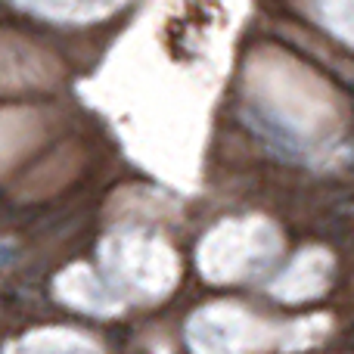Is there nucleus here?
<instances>
[{
  "mask_svg": "<svg viewBox=\"0 0 354 354\" xmlns=\"http://www.w3.org/2000/svg\"><path fill=\"white\" fill-rule=\"evenodd\" d=\"M12 3L53 22H97L122 10L128 0H12Z\"/></svg>",
  "mask_w": 354,
  "mask_h": 354,
  "instance_id": "f257e3e1",
  "label": "nucleus"
},
{
  "mask_svg": "<svg viewBox=\"0 0 354 354\" xmlns=\"http://www.w3.org/2000/svg\"><path fill=\"white\" fill-rule=\"evenodd\" d=\"M314 19L326 31L354 47V0H311Z\"/></svg>",
  "mask_w": 354,
  "mask_h": 354,
  "instance_id": "f03ea898",
  "label": "nucleus"
}]
</instances>
